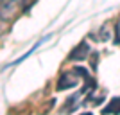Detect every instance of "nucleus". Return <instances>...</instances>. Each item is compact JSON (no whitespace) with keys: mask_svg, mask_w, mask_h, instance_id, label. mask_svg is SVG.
<instances>
[{"mask_svg":"<svg viewBox=\"0 0 120 115\" xmlns=\"http://www.w3.org/2000/svg\"><path fill=\"white\" fill-rule=\"evenodd\" d=\"M79 70L74 68L70 70V72H65V74L59 77V81H57V90H66V88H72V86L79 85Z\"/></svg>","mask_w":120,"mask_h":115,"instance_id":"nucleus-1","label":"nucleus"},{"mask_svg":"<svg viewBox=\"0 0 120 115\" xmlns=\"http://www.w3.org/2000/svg\"><path fill=\"white\" fill-rule=\"evenodd\" d=\"M88 52H90L88 43H86V41H81L79 45H77V47L70 52V56H68V58H70V59H74V61H79V59H84Z\"/></svg>","mask_w":120,"mask_h":115,"instance_id":"nucleus-2","label":"nucleus"},{"mask_svg":"<svg viewBox=\"0 0 120 115\" xmlns=\"http://www.w3.org/2000/svg\"><path fill=\"white\" fill-rule=\"evenodd\" d=\"M102 113H120V97H116V99L111 101L109 104L102 110Z\"/></svg>","mask_w":120,"mask_h":115,"instance_id":"nucleus-3","label":"nucleus"},{"mask_svg":"<svg viewBox=\"0 0 120 115\" xmlns=\"http://www.w3.org/2000/svg\"><path fill=\"white\" fill-rule=\"evenodd\" d=\"M108 38H109V27H108V25H102L100 34H99V40H100V41H106Z\"/></svg>","mask_w":120,"mask_h":115,"instance_id":"nucleus-4","label":"nucleus"},{"mask_svg":"<svg viewBox=\"0 0 120 115\" xmlns=\"http://www.w3.org/2000/svg\"><path fill=\"white\" fill-rule=\"evenodd\" d=\"M115 31H116V36H115V40H116V43H120V22H118V24H116Z\"/></svg>","mask_w":120,"mask_h":115,"instance_id":"nucleus-5","label":"nucleus"},{"mask_svg":"<svg viewBox=\"0 0 120 115\" xmlns=\"http://www.w3.org/2000/svg\"><path fill=\"white\" fill-rule=\"evenodd\" d=\"M34 2H36V0H25V4H23V9L27 11V9H29V7H30V5L34 4Z\"/></svg>","mask_w":120,"mask_h":115,"instance_id":"nucleus-6","label":"nucleus"},{"mask_svg":"<svg viewBox=\"0 0 120 115\" xmlns=\"http://www.w3.org/2000/svg\"><path fill=\"white\" fill-rule=\"evenodd\" d=\"M11 2H15V0H0V5H4V4H11Z\"/></svg>","mask_w":120,"mask_h":115,"instance_id":"nucleus-7","label":"nucleus"},{"mask_svg":"<svg viewBox=\"0 0 120 115\" xmlns=\"http://www.w3.org/2000/svg\"><path fill=\"white\" fill-rule=\"evenodd\" d=\"M4 32H5V27H4V25H2V24H0V36L4 34Z\"/></svg>","mask_w":120,"mask_h":115,"instance_id":"nucleus-8","label":"nucleus"}]
</instances>
